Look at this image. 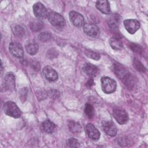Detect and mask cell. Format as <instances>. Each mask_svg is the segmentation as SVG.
Masks as SVG:
<instances>
[{"label": "cell", "mask_w": 148, "mask_h": 148, "mask_svg": "<svg viewBox=\"0 0 148 148\" xmlns=\"http://www.w3.org/2000/svg\"><path fill=\"white\" fill-rule=\"evenodd\" d=\"M83 29L86 35L92 38L98 36L99 34V28L97 25L92 23L88 22L84 23L83 25Z\"/></svg>", "instance_id": "8"}, {"label": "cell", "mask_w": 148, "mask_h": 148, "mask_svg": "<svg viewBox=\"0 0 148 148\" xmlns=\"http://www.w3.org/2000/svg\"><path fill=\"white\" fill-rule=\"evenodd\" d=\"M66 145L69 147H78L80 146V143L76 139L71 138L66 140Z\"/></svg>", "instance_id": "27"}, {"label": "cell", "mask_w": 148, "mask_h": 148, "mask_svg": "<svg viewBox=\"0 0 148 148\" xmlns=\"http://www.w3.org/2000/svg\"><path fill=\"white\" fill-rule=\"evenodd\" d=\"M109 44L115 50H120L123 48L122 42L117 38H112L109 40Z\"/></svg>", "instance_id": "20"}, {"label": "cell", "mask_w": 148, "mask_h": 148, "mask_svg": "<svg viewBox=\"0 0 148 148\" xmlns=\"http://www.w3.org/2000/svg\"><path fill=\"white\" fill-rule=\"evenodd\" d=\"M3 86L4 88L8 91H13L15 88V76L12 72H8L5 74Z\"/></svg>", "instance_id": "7"}, {"label": "cell", "mask_w": 148, "mask_h": 148, "mask_svg": "<svg viewBox=\"0 0 148 148\" xmlns=\"http://www.w3.org/2000/svg\"><path fill=\"white\" fill-rule=\"evenodd\" d=\"M96 8L103 14H109L110 13V4L108 1H98L96 2Z\"/></svg>", "instance_id": "16"}, {"label": "cell", "mask_w": 148, "mask_h": 148, "mask_svg": "<svg viewBox=\"0 0 148 148\" xmlns=\"http://www.w3.org/2000/svg\"><path fill=\"white\" fill-rule=\"evenodd\" d=\"M51 34L49 32H46L40 33L38 36L39 40L42 42H47L51 39Z\"/></svg>", "instance_id": "28"}, {"label": "cell", "mask_w": 148, "mask_h": 148, "mask_svg": "<svg viewBox=\"0 0 148 148\" xmlns=\"http://www.w3.org/2000/svg\"><path fill=\"white\" fill-rule=\"evenodd\" d=\"M84 112L89 119H92L94 115L93 106L90 103H86L84 108Z\"/></svg>", "instance_id": "26"}, {"label": "cell", "mask_w": 148, "mask_h": 148, "mask_svg": "<svg viewBox=\"0 0 148 148\" xmlns=\"http://www.w3.org/2000/svg\"><path fill=\"white\" fill-rule=\"evenodd\" d=\"M3 110L6 114L13 118H19L21 116V111L16 104L12 101H7L3 106Z\"/></svg>", "instance_id": "3"}, {"label": "cell", "mask_w": 148, "mask_h": 148, "mask_svg": "<svg viewBox=\"0 0 148 148\" xmlns=\"http://www.w3.org/2000/svg\"><path fill=\"white\" fill-rule=\"evenodd\" d=\"M133 66L138 72L144 73L146 72V68L142 63L137 58H134L133 60Z\"/></svg>", "instance_id": "23"}, {"label": "cell", "mask_w": 148, "mask_h": 148, "mask_svg": "<svg viewBox=\"0 0 148 148\" xmlns=\"http://www.w3.org/2000/svg\"><path fill=\"white\" fill-rule=\"evenodd\" d=\"M129 47L134 52L137 53H140L142 50V49L140 47V46L135 44V43H130L129 45Z\"/></svg>", "instance_id": "29"}, {"label": "cell", "mask_w": 148, "mask_h": 148, "mask_svg": "<svg viewBox=\"0 0 148 148\" xmlns=\"http://www.w3.org/2000/svg\"><path fill=\"white\" fill-rule=\"evenodd\" d=\"M93 85H94V80L92 79V77H90V79L87 82L86 86H87V87H91V86H92Z\"/></svg>", "instance_id": "33"}, {"label": "cell", "mask_w": 148, "mask_h": 148, "mask_svg": "<svg viewBox=\"0 0 148 148\" xmlns=\"http://www.w3.org/2000/svg\"><path fill=\"white\" fill-rule=\"evenodd\" d=\"M29 27L32 31L36 32L41 30L43 28L44 25L43 23L40 21H35L29 24Z\"/></svg>", "instance_id": "22"}, {"label": "cell", "mask_w": 148, "mask_h": 148, "mask_svg": "<svg viewBox=\"0 0 148 148\" xmlns=\"http://www.w3.org/2000/svg\"><path fill=\"white\" fill-rule=\"evenodd\" d=\"M69 130L73 134H77L81 131L82 127L80 124L75 121H69L68 124Z\"/></svg>", "instance_id": "19"}, {"label": "cell", "mask_w": 148, "mask_h": 148, "mask_svg": "<svg viewBox=\"0 0 148 148\" xmlns=\"http://www.w3.org/2000/svg\"><path fill=\"white\" fill-rule=\"evenodd\" d=\"M13 31L14 34L18 37L23 36L25 33L24 28L20 25H15L13 28Z\"/></svg>", "instance_id": "25"}, {"label": "cell", "mask_w": 148, "mask_h": 148, "mask_svg": "<svg viewBox=\"0 0 148 148\" xmlns=\"http://www.w3.org/2000/svg\"><path fill=\"white\" fill-rule=\"evenodd\" d=\"M31 65L32 68H33L34 69V70H36V71H38L39 70V65L38 64V62H36L35 61H34V62L31 63Z\"/></svg>", "instance_id": "32"}, {"label": "cell", "mask_w": 148, "mask_h": 148, "mask_svg": "<svg viewBox=\"0 0 148 148\" xmlns=\"http://www.w3.org/2000/svg\"><path fill=\"white\" fill-rule=\"evenodd\" d=\"M83 72L90 77H94L99 74V70L98 68L91 64L86 63L83 66Z\"/></svg>", "instance_id": "14"}, {"label": "cell", "mask_w": 148, "mask_h": 148, "mask_svg": "<svg viewBox=\"0 0 148 148\" xmlns=\"http://www.w3.org/2000/svg\"><path fill=\"white\" fill-rule=\"evenodd\" d=\"M124 25L128 33L135 34L140 27V23L135 19H128L124 21Z\"/></svg>", "instance_id": "9"}, {"label": "cell", "mask_w": 148, "mask_h": 148, "mask_svg": "<svg viewBox=\"0 0 148 148\" xmlns=\"http://www.w3.org/2000/svg\"><path fill=\"white\" fill-rule=\"evenodd\" d=\"M113 116L120 124H125L128 120V115L125 110L119 108H115L113 110Z\"/></svg>", "instance_id": "6"}, {"label": "cell", "mask_w": 148, "mask_h": 148, "mask_svg": "<svg viewBox=\"0 0 148 148\" xmlns=\"http://www.w3.org/2000/svg\"><path fill=\"white\" fill-rule=\"evenodd\" d=\"M43 131L47 133L53 132L56 128L55 124L49 120H46L42 124Z\"/></svg>", "instance_id": "18"}, {"label": "cell", "mask_w": 148, "mask_h": 148, "mask_svg": "<svg viewBox=\"0 0 148 148\" xmlns=\"http://www.w3.org/2000/svg\"><path fill=\"white\" fill-rule=\"evenodd\" d=\"M84 53L86 56L91 59H93L94 60H99L100 59V55L99 53L94 51L93 50H90V49H86L84 51Z\"/></svg>", "instance_id": "24"}, {"label": "cell", "mask_w": 148, "mask_h": 148, "mask_svg": "<svg viewBox=\"0 0 148 148\" xmlns=\"http://www.w3.org/2000/svg\"><path fill=\"white\" fill-rule=\"evenodd\" d=\"M25 48L28 53H29L31 55H35L38 53L39 47L37 43L32 42L28 43L26 46Z\"/></svg>", "instance_id": "21"}, {"label": "cell", "mask_w": 148, "mask_h": 148, "mask_svg": "<svg viewBox=\"0 0 148 148\" xmlns=\"http://www.w3.org/2000/svg\"><path fill=\"white\" fill-rule=\"evenodd\" d=\"M27 89L26 88H23L20 90V98L22 102H24L27 96Z\"/></svg>", "instance_id": "30"}, {"label": "cell", "mask_w": 148, "mask_h": 148, "mask_svg": "<svg viewBox=\"0 0 148 148\" xmlns=\"http://www.w3.org/2000/svg\"><path fill=\"white\" fill-rule=\"evenodd\" d=\"M43 74L45 77L50 82H55L58 79L57 72L50 66H46L43 68Z\"/></svg>", "instance_id": "11"}, {"label": "cell", "mask_w": 148, "mask_h": 148, "mask_svg": "<svg viewBox=\"0 0 148 148\" xmlns=\"http://www.w3.org/2000/svg\"><path fill=\"white\" fill-rule=\"evenodd\" d=\"M102 90L106 94H111L116 90V81L108 76H103L101 79Z\"/></svg>", "instance_id": "2"}, {"label": "cell", "mask_w": 148, "mask_h": 148, "mask_svg": "<svg viewBox=\"0 0 148 148\" xmlns=\"http://www.w3.org/2000/svg\"><path fill=\"white\" fill-rule=\"evenodd\" d=\"M113 71L117 77L129 88H132L135 84V79L127 69L122 65L115 63L113 64Z\"/></svg>", "instance_id": "1"}, {"label": "cell", "mask_w": 148, "mask_h": 148, "mask_svg": "<svg viewBox=\"0 0 148 148\" xmlns=\"http://www.w3.org/2000/svg\"><path fill=\"white\" fill-rule=\"evenodd\" d=\"M69 17L72 23L77 27H82L84 24L83 16L79 13L75 11H71L69 13Z\"/></svg>", "instance_id": "10"}, {"label": "cell", "mask_w": 148, "mask_h": 148, "mask_svg": "<svg viewBox=\"0 0 148 148\" xmlns=\"http://www.w3.org/2000/svg\"><path fill=\"white\" fill-rule=\"evenodd\" d=\"M33 12L35 16L38 19H45L47 17L49 13L46 7L40 2H36L33 6Z\"/></svg>", "instance_id": "5"}, {"label": "cell", "mask_w": 148, "mask_h": 148, "mask_svg": "<svg viewBox=\"0 0 148 148\" xmlns=\"http://www.w3.org/2000/svg\"><path fill=\"white\" fill-rule=\"evenodd\" d=\"M88 137L93 140H98L100 138V132L97 128L91 123H88L86 127Z\"/></svg>", "instance_id": "15"}, {"label": "cell", "mask_w": 148, "mask_h": 148, "mask_svg": "<svg viewBox=\"0 0 148 148\" xmlns=\"http://www.w3.org/2000/svg\"><path fill=\"white\" fill-rule=\"evenodd\" d=\"M47 18L51 24L57 28H62L65 26V21L64 17L58 13L55 12H50Z\"/></svg>", "instance_id": "4"}, {"label": "cell", "mask_w": 148, "mask_h": 148, "mask_svg": "<svg viewBox=\"0 0 148 148\" xmlns=\"http://www.w3.org/2000/svg\"><path fill=\"white\" fill-rule=\"evenodd\" d=\"M102 128L104 132L109 136H114L117 134V128L114 124L111 121H104L102 122Z\"/></svg>", "instance_id": "12"}, {"label": "cell", "mask_w": 148, "mask_h": 148, "mask_svg": "<svg viewBox=\"0 0 148 148\" xmlns=\"http://www.w3.org/2000/svg\"><path fill=\"white\" fill-rule=\"evenodd\" d=\"M120 20V16L117 13H114L109 17L108 19V24L111 28L116 29L119 26Z\"/></svg>", "instance_id": "17"}, {"label": "cell", "mask_w": 148, "mask_h": 148, "mask_svg": "<svg viewBox=\"0 0 148 148\" xmlns=\"http://www.w3.org/2000/svg\"><path fill=\"white\" fill-rule=\"evenodd\" d=\"M9 49L11 53L17 58H21L24 54V51L22 46L17 42H12L10 43Z\"/></svg>", "instance_id": "13"}, {"label": "cell", "mask_w": 148, "mask_h": 148, "mask_svg": "<svg viewBox=\"0 0 148 148\" xmlns=\"http://www.w3.org/2000/svg\"><path fill=\"white\" fill-rule=\"evenodd\" d=\"M49 94L51 96V98H57L60 97V93L58 91L55 90H50L49 92Z\"/></svg>", "instance_id": "31"}]
</instances>
